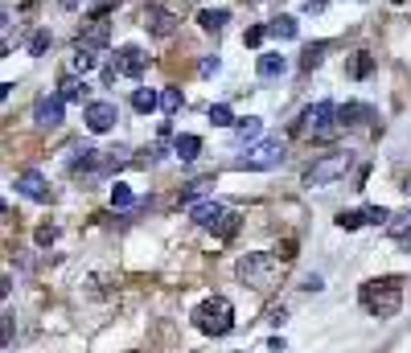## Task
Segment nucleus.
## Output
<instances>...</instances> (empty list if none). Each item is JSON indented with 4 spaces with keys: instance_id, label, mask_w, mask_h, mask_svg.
<instances>
[{
    "instance_id": "nucleus-1",
    "label": "nucleus",
    "mask_w": 411,
    "mask_h": 353,
    "mask_svg": "<svg viewBox=\"0 0 411 353\" xmlns=\"http://www.w3.org/2000/svg\"><path fill=\"white\" fill-rule=\"evenodd\" d=\"M358 300H362V309L370 312V316L387 320V316H395L399 304H403V288H399L395 275H391V279H370V284H362Z\"/></svg>"
},
{
    "instance_id": "nucleus-2",
    "label": "nucleus",
    "mask_w": 411,
    "mask_h": 353,
    "mask_svg": "<svg viewBox=\"0 0 411 353\" xmlns=\"http://www.w3.org/2000/svg\"><path fill=\"white\" fill-rule=\"evenodd\" d=\"M193 325H198V333H206V337H227L230 329H234V309H230V300L227 296L202 300V304L193 309Z\"/></svg>"
},
{
    "instance_id": "nucleus-3",
    "label": "nucleus",
    "mask_w": 411,
    "mask_h": 353,
    "mask_svg": "<svg viewBox=\"0 0 411 353\" xmlns=\"http://www.w3.org/2000/svg\"><path fill=\"white\" fill-rule=\"evenodd\" d=\"M354 169V152L350 148H341V152H329V156H321V161H313L309 169H305V185L309 189H321V185H333V181H341V176Z\"/></svg>"
},
{
    "instance_id": "nucleus-4",
    "label": "nucleus",
    "mask_w": 411,
    "mask_h": 353,
    "mask_svg": "<svg viewBox=\"0 0 411 353\" xmlns=\"http://www.w3.org/2000/svg\"><path fill=\"white\" fill-rule=\"evenodd\" d=\"M275 271H280V263H275V255H268V251H251V255H243L239 267H234V275L247 288H268Z\"/></svg>"
},
{
    "instance_id": "nucleus-5",
    "label": "nucleus",
    "mask_w": 411,
    "mask_h": 353,
    "mask_svg": "<svg viewBox=\"0 0 411 353\" xmlns=\"http://www.w3.org/2000/svg\"><path fill=\"white\" fill-rule=\"evenodd\" d=\"M300 128L309 136H317V140H329V136H337L341 128V120H337V107L333 103H313V107H305V115H300Z\"/></svg>"
},
{
    "instance_id": "nucleus-6",
    "label": "nucleus",
    "mask_w": 411,
    "mask_h": 353,
    "mask_svg": "<svg viewBox=\"0 0 411 353\" xmlns=\"http://www.w3.org/2000/svg\"><path fill=\"white\" fill-rule=\"evenodd\" d=\"M284 152H288V140H284V136H268V140L251 144V152L243 156V165H247V169H280Z\"/></svg>"
},
{
    "instance_id": "nucleus-7",
    "label": "nucleus",
    "mask_w": 411,
    "mask_h": 353,
    "mask_svg": "<svg viewBox=\"0 0 411 353\" xmlns=\"http://www.w3.org/2000/svg\"><path fill=\"white\" fill-rule=\"evenodd\" d=\"M83 124H87L95 136L111 132V128L120 124V107H115V103H107V99H95V103H87V111H83Z\"/></svg>"
},
{
    "instance_id": "nucleus-8",
    "label": "nucleus",
    "mask_w": 411,
    "mask_h": 353,
    "mask_svg": "<svg viewBox=\"0 0 411 353\" xmlns=\"http://www.w3.org/2000/svg\"><path fill=\"white\" fill-rule=\"evenodd\" d=\"M62 115H66V99H62V95H42V99L33 103V120H38L42 128H58Z\"/></svg>"
},
{
    "instance_id": "nucleus-9",
    "label": "nucleus",
    "mask_w": 411,
    "mask_h": 353,
    "mask_svg": "<svg viewBox=\"0 0 411 353\" xmlns=\"http://www.w3.org/2000/svg\"><path fill=\"white\" fill-rule=\"evenodd\" d=\"M144 29H148L152 38H173L177 17H173L169 8H161V4H148V8H144Z\"/></svg>"
},
{
    "instance_id": "nucleus-10",
    "label": "nucleus",
    "mask_w": 411,
    "mask_h": 353,
    "mask_svg": "<svg viewBox=\"0 0 411 353\" xmlns=\"http://www.w3.org/2000/svg\"><path fill=\"white\" fill-rule=\"evenodd\" d=\"M185 214H189V222H198V226H210V230H214L218 222L227 218L223 202H214V197H198V202H193V206H189Z\"/></svg>"
},
{
    "instance_id": "nucleus-11",
    "label": "nucleus",
    "mask_w": 411,
    "mask_h": 353,
    "mask_svg": "<svg viewBox=\"0 0 411 353\" xmlns=\"http://www.w3.org/2000/svg\"><path fill=\"white\" fill-rule=\"evenodd\" d=\"M17 193H25L29 202H49V181L38 169H25L17 173Z\"/></svg>"
},
{
    "instance_id": "nucleus-12",
    "label": "nucleus",
    "mask_w": 411,
    "mask_h": 353,
    "mask_svg": "<svg viewBox=\"0 0 411 353\" xmlns=\"http://www.w3.org/2000/svg\"><path fill=\"white\" fill-rule=\"evenodd\" d=\"M115 66H120V74H128V79H140V74L148 70V54H144L140 45H124V49L115 54Z\"/></svg>"
},
{
    "instance_id": "nucleus-13",
    "label": "nucleus",
    "mask_w": 411,
    "mask_h": 353,
    "mask_svg": "<svg viewBox=\"0 0 411 353\" xmlns=\"http://www.w3.org/2000/svg\"><path fill=\"white\" fill-rule=\"evenodd\" d=\"M107 42H111V25L107 21H91L79 33V45H87V49H107Z\"/></svg>"
},
{
    "instance_id": "nucleus-14",
    "label": "nucleus",
    "mask_w": 411,
    "mask_h": 353,
    "mask_svg": "<svg viewBox=\"0 0 411 353\" xmlns=\"http://www.w3.org/2000/svg\"><path fill=\"white\" fill-rule=\"evenodd\" d=\"M255 70H259V79H280V74L288 70V58H284V54H275V49H268V54H259Z\"/></svg>"
},
{
    "instance_id": "nucleus-15",
    "label": "nucleus",
    "mask_w": 411,
    "mask_h": 353,
    "mask_svg": "<svg viewBox=\"0 0 411 353\" xmlns=\"http://www.w3.org/2000/svg\"><path fill=\"white\" fill-rule=\"evenodd\" d=\"M259 136H264V120H259V115H243V120L234 124V140H239V144H259Z\"/></svg>"
},
{
    "instance_id": "nucleus-16",
    "label": "nucleus",
    "mask_w": 411,
    "mask_h": 353,
    "mask_svg": "<svg viewBox=\"0 0 411 353\" xmlns=\"http://www.w3.org/2000/svg\"><path fill=\"white\" fill-rule=\"evenodd\" d=\"M99 49H87V45L74 42V54H70V74H87V70H95L99 66V58H95Z\"/></svg>"
},
{
    "instance_id": "nucleus-17",
    "label": "nucleus",
    "mask_w": 411,
    "mask_h": 353,
    "mask_svg": "<svg viewBox=\"0 0 411 353\" xmlns=\"http://www.w3.org/2000/svg\"><path fill=\"white\" fill-rule=\"evenodd\" d=\"M230 21V13L227 8H202L198 13V25L206 29V33H223V25Z\"/></svg>"
},
{
    "instance_id": "nucleus-18",
    "label": "nucleus",
    "mask_w": 411,
    "mask_h": 353,
    "mask_svg": "<svg viewBox=\"0 0 411 353\" xmlns=\"http://www.w3.org/2000/svg\"><path fill=\"white\" fill-rule=\"evenodd\" d=\"M87 90H91V87H87L79 74H66V79H62V87H58V95H62L66 103H83V99H87Z\"/></svg>"
},
{
    "instance_id": "nucleus-19",
    "label": "nucleus",
    "mask_w": 411,
    "mask_h": 353,
    "mask_svg": "<svg viewBox=\"0 0 411 353\" xmlns=\"http://www.w3.org/2000/svg\"><path fill=\"white\" fill-rule=\"evenodd\" d=\"M268 33L280 42H292V38H300V25H296V17H275V21H268Z\"/></svg>"
},
{
    "instance_id": "nucleus-20",
    "label": "nucleus",
    "mask_w": 411,
    "mask_h": 353,
    "mask_svg": "<svg viewBox=\"0 0 411 353\" xmlns=\"http://www.w3.org/2000/svg\"><path fill=\"white\" fill-rule=\"evenodd\" d=\"M132 107H136L140 115H152V111L161 107V90H148V87L132 90Z\"/></svg>"
},
{
    "instance_id": "nucleus-21",
    "label": "nucleus",
    "mask_w": 411,
    "mask_h": 353,
    "mask_svg": "<svg viewBox=\"0 0 411 353\" xmlns=\"http://www.w3.org/2000/svg\"><path fill=\"white\" fill-rule=\"evenodd\" d=\"M173 152H177L185 165H189V161H198V152H202V140H198V136H177V140H173Z\"/></svg>"
},
{
    "instance_id": "nucleus-22",
    "label": "nucleus",
    "mask_w": 411,
    "mask_h": 353,
    "mask_svg": "<svg viewBox=\"0 0 411 353\" xmlns=\"http://www.w3.org/2000/svg\"><path fill=\"white\" fill-rule=\"evenodd\" d=\"M370 70H374V58H370L366 49H358V54H354V58L346 62V74H350V79H366Z\"/></svg>"
},
{
    "instance_id": "nucleus-23",
    "label": "nucleus",
    "mask_w": 411,
    "mask_h": 353,
    "mask_svg": "<svg viewBox=\"0 0 411 353\" xmlns=\"http://www.w3.org/2000/svg\"><path fill=\"white\" fill-rule=\"evenodd\" d=\"M136 206V193H132V185H111V210H132Z\"/></svg>"
},
{
    "instance_id": "nucleus-24",
    "label": "nucleus",
    "mask_w": 411,
    "mask_h": 353,
    "mask_svg": "<svg viewBox=\"0 0 411 353\" xmlns=\"http://www.w3.org/2000/svg\"><path fill=\"white\" fill-rule=\"evenodd\" d=\"M74 169H79V173H83V169L91 173V169H103V161H99V152H95V148H87V144H83V148L74 152Z\"/></svg>"
},
{
    "instance_id": "nucleus-25",
    "label": "nucleus",
    "mask_w": 411,
    "mask_h": 353,
    "mask_svg": "<svg viewBox=\"0 0 411 353\" xmlns=\"http://www.w3.org/2000/svg\"><path fill=\"white\" fill-rule=\"evenodd\" d=\"M128 156H132V152H128L124 144H120V148H111V152H103V169H99V173H111V169H124V165H128Z\"/></svg>"
},
{
    "instance_id": "nucleus-26",
    "label": "nucleus",
    "mask_w": 411,
    "mask_h": 353,
    "mask_svg": "<svg viewBox=\"0 0 411 353\" xmlns=\"http://www.w3.org/2000/svg\"><path fill=\"white\" fill-rule=\"evenodd\" d=\"M210 124H214V128H234V124H239L234 111H230V103H214V107H210Z\"/></svg>"
},
{
    "instance_id": "nucleus-27",
    "label": "nucleus",
    "mask_w": 411,
    "mask_h": 353,
    "mask_svg": "<svg viewBox=\"0 0 411 353\" xmlns=\"http://www.w3.org/2000/svg\"><path fill=\"white\" fill-rule=\"evenodd\" d=\"M321 58H325V42H313L305 45V54H300V70H317Z\"/></svg>"
},
{
    "instance_id": "nucleus-28",
    "label": "nucleus",
    "mask_w": 411,
    "mask_h": 353,
    "mask_svg": "<svg viewBox=\"0 0 411 353\" xmlns=\"http://www.w3.org/2000/svg\"><path fill=\"white\" fill-rule=\"evenodd\" d=\"M161 107H165L169 115H177V111H182V107H185L182 90H177V87H161Z\"/></svg>"
},
{
    "instance_id": "nucleus-29",
    "label": "nucleus",
    "mask_w": 411,
    "mask_h": 353,
    "mask_svg": "<svg viewBox=\"0 0 411 353\" xmlns=\"http://www.w3.org/2000/svg\"><path fill=\"white\" fill-rule=\"evenodd\" d=\"M362 218L370 222V226H391V218H395V214H391L387 206H366V210H362Z\"/></svg>"
},
{
    "instance_id": "nucleus-30",
    "label": "nucleus",
    "mask_w": 411,
    "mask_h": 353,
    "mask_svg": "<svg viewBox=\"0 0 411 353\" xmlns=\"http://www.w3.org/2000/svg\"><path fill=\"white\" fill-rule=\"evenodd\" d=\"M49 42H54V38H49V29H38V33L29 38V58H42V54L49 49Z\"/></svg>"
},
{
    "instance_id": "nucleus-31",
    "label": "nucleus",
    "mask_w": 411,
    "mask_h": 353,
    "mask_svg": "<svg viewBox=\"0 0 411 353\" xmlns=\"http://www.w3.org/2000/svg\"><path fill=\"white\" fill-rule=\"evenodd\" d=\"M337 226H341V230H358V226H366L362 210H341V214H337Z\"/></svg>"
},
{
    "instance_id": "nucleus-32",
    "label": "nucleus",
    "mask_w": 411,
    "mask_h": 353,
    "mask_svg": "<svg viewBox=\"0 0 411 353\" xmlns=\"http://www.w3.org/2000/svg\"><path fill=\"white\" fill-rule=\"evenodd\" d=\"M264 38H268V25H251V29L243 33V45H251V49H255V45H264Z\"/></svg>"
},
{
    "instance_id": "nucleus-33",
    "label": "nucleus",
    "mask_w": 411,
    "mask_h": 353,
    "mask_svg": "<svg viewBox=\"0 0 411 353\" xmlns=\"http://www.w3.org/2000/svg\"><path fill=\"white\" fill-rule=\"evenodd\" d=\"M218 70H223V62H218V54H210V58H202V66H198V74H202V79H214Z\"/></svg>"
},
{
    "instance_id": "nucleus-34",
    "label": "nucleus",
    "mask_w": 411,
    "mask_h": 353,
    "mask_svg": "<svg viewBox=\"0 0 411 353\" xmlns=\"http://www.w3.org/2000/svg\"><path fill=\"white\" fill-rule=\"evenodd\" d=\"M54 238H58V226H38V234H33V243H38V247H49Z\"/></svg>"
},
{
    "instance_id": "nucleus-35",
    "label": "nucleus",
    "mask_w": 411,
    "mask_h": 353,
    "mask_svg": "<svg viewBox=\"0 0 411 353\" xmlns=\"http://www.w3.org/2000/svg\"><path fill=\"white\" fill-rule=\"evenodd\" d=\"M234 222H239L234 214H227V218L218 222V234H223V238H230V234H234Z\"/></svg>"
},
{
    "instance_id": "nucleus-36",
    "label": "nucleus",
    "mask_w": 411,
    "mask_h": 353,
    "mask_svg": "<svg viewBox=\"0 0 411 353\" xmlns=\"http://www.w3.org/2000/svg\"><path fill=\"white\" fill-rule=\"evenodd\" d=\"M321 288H325L321 275H305V292H321Z\"/></svg>"
},
{
    "instance_id": "nucleus-37",
    "label": "nucleus",
    "mask_w": 411,
    "mask_h": 353,
    "mask_svg": "<svg viewBox=\"0 0 411 353\" xmlns=\"http://www.w3.org/2000/svg\"><path fill=\"white\" fill-rule=\"evenodd\" d=\"M305 13H309V17H317V13H325V0H305Z\"/></svg>"
},
{
    "instance_id": "nucleus-38",
    "label": "nucleus",
    "mask_w": 411,
    "mask_h": 353,
    "mask_svg": "<svg viewBox=\"0 0 411 353\" xmlns=\"http://www.w3.org/2000/svg\"><path fill=\"white\" fill-rule=\"evenodd\" d=\"M284 316H288V309H272V312H268V320H272V325H284Z\"/></svg>"
},
{
    "instance_id": "nucleus-39",
    "label": "nucleus",
    "mask_w": 411,
    "mask_h": 353,
    "mask_svg": "<svg viewBox=\"0 0 411 353\" xmlns=\"http://www.w3.org/2000/svg\"><path fill=\"white\" fill-rule=\"evenodd\" d=\"M268 350H272V353H284L288 345H284V337H272V341H268Z\"/></svg>"
},
{
    "instance_id": "nucleus-40",
    "label": "nucleus",
    "mask_w": 411,
    "mask_h": 353,
    "mask_svg": "<svg viewBox=\"0 0 411 353\" xmlns=\"http://www.w3.org/2000/svg\"><path fill=\"white\" fill-rule=\"evenodd\" d=\"M58 4H62L66 13H74V8H79V0H58Z\"/></svg>"
},
{
    "instance_id": "nucleus-41",
    "label": "nucleus",
    "mask_w": 411,
    "mask_h": 353,
    "mask_svg": "<svg viewBox=\"0 0 411 353\" xmlns=\"http://www.w3.org/2000/svg\"><path fill=\"white\" fill-rule=\"evenodd\" d=\"M399 247H403V251H408V255H411V230H408V234H403V238H399Z\"/></svg>"
},
{
    "instance_id": "nucleus-42",
    "label": "nucleus",
    "mask_w": 411,
    "mask_h": 353,
    "mask_svg": "<svg viewBox=\"0 0 411 353\" xmlns=\"http://www.w3.org/2000/svg\"><path fill=\"white\" fill-rule=\"evenodd\" d=\"M408 193H411V181H408Z\"/></svg>"
},
{
    "instance_id": "nucleus-43",
    "label": "nucleus",
    "mask_w": 411,
    "mask_h": 353,
    "mask_svg": "<svg viewBox=\"0 0 411 353\" xmlns=\"http://www.w3.org/2000/svg\"><path fill=\"white\" fill-rule=\"evenodd\" d=\"M395 4H403V0H395Z\"/></svg>"
},
{
    "instance_id": "nucleus-44",
    "label": "nucleus",
    "mask_w": 411,
    "mask_h": 353,
    "mask_svg": "<svg viewBox=\"0 0 411 353\" xmlns=\"http://www.w3.org/2000/svg\"><path fill=\"white\" fill-rule=\"evenodd\" d=\"M358 4H366V0H358Z\"/></svg>"
}]
</instances>
